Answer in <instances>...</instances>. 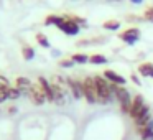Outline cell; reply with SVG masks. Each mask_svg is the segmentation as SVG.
Listing matches in <instances>:
<instances>
[{
    "instance_id": "cell-6",
    "label": "cell",
    "mask_w": 153,
    "mask_h": 140,
    "mask_svg": "<svg viewBox=\"0 0 153 140\" xmlns=\"http://www.w3.org/2000/svg\"><path fill=\"white\" fill-rule=\"evenodd\" d=\"M66 86L69 87V91H71V94H73L74 99H81V97H84V94H82V81L68 77V79H66Z\"/></svg>"
},
{
    "instance_id": "cell-25",
    "label": "cell",
    "mask_w": 153,
    "mask_h": 140,
    "mask_svg": "<svg viewBox=\"0 0 153 140\" xmlns=\"http://www.w3.org/2000/svg\"><path fill=\"white\" fill-rule=\"evenodd\" d=\"M7 99H8V97H7V92H4V91H0V104H4Z\"/></svg>"
},
{
    "instance_id": "cell-2",
    "label": "cell",
    "mask_w": 153,
    "mask_h": 140,
    "mask_svg": "<svg viewBox=\"0 0 153 140\" xmlns=\"http://www.w3.org/2000/svg\"><path fill=\"white\" fill-rule=\"evenodd\" d=\"M110 89H112V94L120 104V110L123 114H130V109H132V102H133V97L132 94L128 92V89L123 86H117V84L110 83Z\"/></svg>"
},
{
    "instance_id": "cell-8",
    "label": "cell",
    "mask_w": 153,
    "mask_h": 140,
    "mask_svg": "<svg viewBox=\"0 0 153 140\" xmlns=\"http://www.w3.org/2000/svg\"><path fill=\"white\" fill-rule=\"evenodd\" d=\"M28 96H30L31 102L36 104V106H43V104L46 102V96H45V92L41 91L40 86H35V84H33V87L30 89Z\"/></svg>"
},
{
    "instance_id": "cell-28",
    "label": "cell",
    "mask_w": 153,
    "mask_h": 140,
    "mask_svg": "<svg viewBox=\"0 0 153 140\" xmlns=\"http://www.w3.org/2000/svg\"><path fill=\"white\" fill-rule=\"evenodd\" d=\"M152 140H153V139H152Z\"/></svg>"
},
{
    "instance_id": "cell-27",
    "label": "cell",
    "mask_w": 153,
    "mask_h": 140,
    "mask_svg": "<svg viewBox=\"0 0 153 140\" xmlns=\"http://www.w3.org/2000/svg\"><path fill=\"white\" fill-rule=\"evenodd\" d=\"M130 2H132V4H137V5H138V4H142L143 0H130Z\"/></svg>"
},
{
    "instance_id": "cell-14",
    "label": "cell",
    "mask_w": 153,
    "mask_h": 140,
    "mask_svg": "<svg viewBox=\"0 0 153 140\" xmlns=\"http://www.w3.org/2000/svg\"><path fill=\"white\" fill-rule=\"evenodd\" d=\"M63 22H64V17H61V15H48V17L45 18V25H46V27H50V25L58 27V25H61Z\"/></svg>"
},
{
    "instance_id": "cell-12",
    "label": "cell",
    "mask_w": 153,
    "mask_h": 140,
    "mask_svg": "<svg viewBox=\"0 0 153 140\" xmlns=\"http://www.w3.org/2000/svg\"><path fill=\"white\" fill-rule=\"evenodd\" d=\"M140 135H142L143 140H152L153 139V119L150 120L145 127L140 129Z\"/></svg>"
},
{
    "instance_id": "cell-13",
    "label": "cell",
    "mask_w": 153,
    "mask_h": 140,
    "mask_svg": "<svg viewBox=\"0 0 153 140\" xmlns=\"http://www.w3.org/2000/svg\"><path fill=\"white\" fill-rule=\"evenodd\" d=\"M138 73H140V76L153 77V64L152 63H142L138 66Z\"/></svg>"
},
{
    "instance_id": "cell-21",
    "label": "cell",
    "mask_w": 153,
    "mask_h": 140,
    "mask_svg": "<svg viewBox=\"0 0 153 140\" xmlns=\"http://www.w3.org/2000/svg\"><path fill=\"white\" fill-rule=\"evenodd\" d=\"M10 83H8V79L5 76H2V74H0V91H4V92H7L8 89H10Z\"/></svg>"
},
{
    "instance_id": "cell-18",
    "label": "cell",
    "mask_w": 153,
    "mask_h": 140,
    "mask_svg": "<svg viewBox=\"0 0 153 140\" xmlns=\"http://www.w3.org/2000/svg\"><path fill=\"white\" fill-rule=\"evenodd\" d=\"M89 63H92V64H105L107 58L104 56V54H92V56H89Z\"/></svg>"
},
{
    "instance_id": "cell-23",
    "label": "cell",
    "mask_w": 153,
    "mask_h": 140,
    "mask_svg": "<svg viewBox=\"0 0 153 140\" xmlns=\"http://www.w3.org/2000/svg\"><path fill=\"white\" fill-rule=\"evenodd\" d=\"M143 18L148 22H153V7H148L145 10V13H143Z\"/></svg>"
},
{
    "instance_id": "cell-19",
    "label": "cell",
    "mask_w": 153,
    "mask_h": 140,
    "mask_svg": "<svg viewBox=\"0 0 153 140\" xmlns=\"http://www.w3.org/2000/svg\"><path fill=\"white\" fill-rule=\"evenodd\" d=\"M20 96H22V91L17 89L15 86H12L10 89L7 91V97H8V99H12V101H17Z\"/></svg>"
},
{
    "instance_id": "cell-26",
    "label": "cell",
    "mask_w": 153,
    "mask_h": 140,
    "mask_svg": "<svg viewBox=\"0 0 153 140\" xmlns=\"http://www.w3.org/2000/svg\"><path fill=\"white\" fill-rule=\"evenodd\" d=\"M17 107H15V106H10V107H8V109H7V112L8 114H10V115H15V114H17Z\"/></svg>"
},
{
    "instance_id": "cell-20",
    "label": "cell",
    "mask_w": 153,
    "mask_h": 140,
    "mask_svg": "<svg viewBox=\"0 0 153 140\" xmlns=\"http://www.w3.org/2000/svg\"><path fill=\"white\" fill-rule=\"evenodd\" d=\"M36 41H38V45H40V46H43V48H50L51 46L50 41H48V38L45 36L43 33H36Z\"/></svg>"
},
{
    "instance_id": "cell-22",
    "label": "cell",
    "mask_w": 153,
    "mask_h": 140,
    "mask_svg": "<svg viewBox=\"0 0 153 140\" xmlns=\"http://www.w3.org/2000/svg\"><path fill=\"white\" fill-rule=\"evenodd\" d=\"M58 64H59L61 68H73L76 63H74L71 58H68V60H59V63H58Z\"/></svg>"
},
{
    "instance_id": "cell-17",
    "label": "cell",
    "mask_w": 153,
    "mask_h": 140,
    "mask_svg": "<svg viewBox=\"0 0 153 140\" xmlns=\"http://www.w3.org/2000/svg\"><path fill=\"white\" fill-rule=\"evenodd\" d=\"M102 27L105 28V30L115 31V30H119V28H120V22H117V20H107V22H104Z\"/></svg>"
},
{
    "instance_id": "cell-10",
    "label": "cell",
    "mask_w": 153,
    "mask_h": 140,
    "mask_svg": "<svg viewBox=\"0 0 153 140\" xmlns=\"http://www.w3.org/2000/svg\"><path fill=\"white\" fill-rule=\"evenodd\" d=\"M104 77H105L109 83H112V84H117V86H123V84L127 83V79L123 76H120V74H117L115 71H112V69H105L104 71V74H102Z\"/></svg>"
},
{
    "instance_id": "cell-3",
    "label": "cell",
    "mask_w": 153,
    "mask_h": 140,
    "mask_svg": "<svg viewBox=\"0 0 153 140\" xmlns=\"http://www.w3.org/2000/svg\"><path fill=\"white\" fill-rule=\"evenodd\" d=\"M82 94L89 104L97 102V92H96V81L94 77H86L82 81Z\"/></svg>"
},
{
    "instance_id": "cell-11",
    "label": "cell",
    "mask_w": 153,
    "mask_h": 140,
    "mask_svg": "<svg viewBox=\"0 0 153 140\" xmlns=\"http://www.w3.org/2000/svg\"><path fill=\"white\" fill-rule=\"evenodd\" d=\"M15 87H17V89H20L22 94H28V92H30V89L33 87V83H31L28 77L20 76V77H17V79H15Z\"/></svg>"
},
{
    "instance_id": "cell-5",
    "label": "cell",
    "mask_w": 153,
    "mask_h": 140,
    "mask_svg": "<svg viewBox=\"0 0 153 140\" xmlns=\"http://www.w3.org/2000/svg\"><path fill=\"white\" fill-rule=\"evenodd\" d=\"M119 38L122 41H125L127 45H135L137 41L140 40V30L137 27H132V28H128V30H125L123 33H120Z\"/></svg>"
},
{
    "instance_id": "cell-1",
    "label": "cell",
    "mask_w": 153,
    "mask_h": 140,
    "mask_svg": "<svg viewBox=\"0 0 153 140\" xmlns=\"http://www.w3.org/2000/svg\"><path fill=\"white\" fill-rule=\"evenodd\" d=\"M94 81H96V92H97V102L99 104H109L112 102L115 97L112 94V89H110V83L105 79L104 76H94Z\"/></svg>"
},
{
    "instance_id": "cell-4",
    "label": "cell",
    "mask_w": 153,
    "mask_h": 140,
    "mask_svg": "<svg viewBox=\"0 0 153 140\" xmlns=\"http://www.w3.org/2000/svg\"><path fill=\"white\" fill-rule=\"evenodd\" d=\"M63 17H64V22L61 25H58V28H59L64 35H69V36H74V35L79 33L81 27L71 18V15H63Z\"/></svg>"
},
{
    "instance_id": "cell-9",
    "label": "cell",
    "mask_w": 153,
    "mask_h": 140,
    "mask_svg": "<svg viewBox=\"0 0 153 140\" xmlns=\"http://www.w3.org/2000/svg\"><path fill=\"white\" fill-rule=\"evenodd\" d=\"M143 106H145V99H143V96H142V94H137V96L133 97L132 109H130V114H128V115L132 117L133 120H137V117H138L140 110L143 109Z\"/></svg>"
},
{
    "instance_id": "cell-7",
    "label": "cell",
    "mask_w": 153,
    "mask_h": 140,
    "mask_svg": "<svg viewBox=\"0 0 153 140\" xmlns=\"http://www.w3.org/2000/svg\"><path fill=\"white\" fill-rule=\"evenodd\" d=\"M38 86L41 87V91L45 92V96H46V101H50V102H54V91H53V86H51V83L46 79V77L40 76L38 77Z\"/></svg>"
},
{
    "instance_id": "cell-16",
    "label": "cell",
    "mask_w": 153,
    "mask_h": 140,
    "mask_svg": "<svg viewBox=\"0 0 153 140\" xmlns=\"http://www.w3.org/2000/svg\"><path fill=\"white\" fill-rule=\"evenodd\" d=\"M71 60H73L74 63H77V64H86V63H89V56H87V54H84V53H76V54H73V56H71Z\"/></svg>"
},
{
    "instance_id": "cell-24",
    "label": "cell",
    "mask_w": 153,
    "mask_h": 140,
    "mask_svg": "<svg viewBox=\"0 0 153 140\" xmlns=\"http://www.w3.org/2000/svg\"><path fill=\"white\" fill-rule=\"evenodd\" d=\"M130 79H132V83H133V84H137V86H142V81H140V77L137 76L135 73H133L132 76H130Z\"/></svg>"
},
{
    "instance_id": "cell-15",
    "label": "cell",
    "mask_w": 153,
    "mask_h": 140,
    "mask_svg": "<svg viewBox=\"0 0 153 140\" xmlns=\"http://www.w3.org/2000/svg\"><path fill=\"white\" fill-rule=\"evenodd\" d=\"M22 56H23V60H27V61L33 60L35 58V50L31 46H28V45H23V46H22Z\"/></svg>"
}]
</instances>
